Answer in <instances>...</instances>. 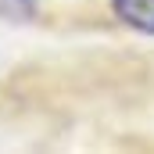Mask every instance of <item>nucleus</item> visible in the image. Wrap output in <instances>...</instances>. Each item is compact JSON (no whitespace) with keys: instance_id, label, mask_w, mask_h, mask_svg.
<instances>
[{"instance_id":"obj_1","label":"nucleus","mask_w":154,"mask_h":154,"mask_svg":"<svg viewBox=\"0 0 154 154\" xmlns=\"http://www.w3.org/2000/svg\"><path fill=\"white\" fill-rule=\"evenodd\" d=\"M111 14L125 29L154 36V0H111Z\"/></svg>"},{"instance_id":"obj_2","label":"nucleus","mask_w":154,"mask_h":154,"mask_svg":"<svg viewBox=\"0 0 154 154\" xmlns=\"http://www.w3.org/2000/svg\"><path fill=\"white\" fill-rule=\"evenodd\" d=\"M39 4L36 0H0V18L4 22H36Z\"/></svg>"}]
</instances>
